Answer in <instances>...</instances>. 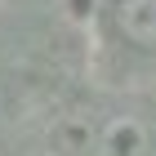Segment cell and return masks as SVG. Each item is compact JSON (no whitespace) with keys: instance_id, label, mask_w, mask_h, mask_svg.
<instances>
[{"instance_id":"6da1fadb","label":"cell","mask_w":156,"mask_h":156,"mask_svg":"<svg viewBox=\"0 0 156 156\" xmlns=\"http://www.w3.org/2000/svg\"><path fill=\"white\" fill-rule=\"evenodd\" d=\"M72 156H156V134L138 112H103L76 120Z\"/></svg>"},{"instance_id":"7a4b0ae2","label":"cell","mask_w":156,"mask_h":156,"mask_svg":"<svg viewBox=\"0 0 156 156\" xmlns=\"http://www.w3.org/2000/svg\"><path fill=\"white\" fill-rule=\"evenodd\" d=\"M112 27L125 45L156 54V0H112Z\"/></svg>"}]
</instances>
